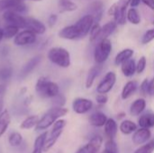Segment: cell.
Listing matches in <instances>:
<instances>
[{"instance_id": "6da1fadb", "label": "cell", "mask_w": 154, "mask_h": 153, "mask_svg": "<svg viewBox=\"0 0 154 153\" xmlns=\"http://www.w3.org/2000/svg\"><path fill=\"white\" fill-rule=\"evenodd\" d=\"M95 21L91 14H88L80 17L74 24L63 27L59 32V37L69 41H77L85 38L89 34L90 29Z\"/></svg>"}, {"instance_id": "7a4b0ae2", "label": "cell", "mask_w": 154, "mask_h": 153, "mask_svg": "<svg viewBox=\"0 0 154 153\" xmlns=\"http://www.w3.org/2000/svg\"><path fill=\"white\" fill-rule=\"evenodd\" d=\"M68 113L69 110L63 106H53L52 108L48 110L39 120L37 125L35 126L36 131H42L49 128L58 119L65 116Z\"/></svg>"}, {"instance_id": "3957f363", "label": "cell", "mask_w": 154, "mask_h": 153, "mask_svg": "<svg viewBox=\"0 0 154 153\" xmlns=\"http://www.w3.org/2000/svg\"><path fill=\"white\" fill-rule=\"evenodd\" d=\"M35 91L42 98H53L60 94V87L46 77H41L35 84Z\"/></svg>"}, {"instance_id": "277c9868", "label": "cell", "mask_w": 154, "mask_h": 153, "mask_svg": "<svg viewBox=\"0 0 154 153\" xmlns=\"http://www.w3.org/2000/svg\"><path fill=\"white\" fill-rule=\"evenodd\" d=\"M47 57L51 63L62 69H67L71 64V59L69 50L62 47L51 48L47 53Z\"/></svg>"}, {"instance_id": "5b68a950", "label": "cell", "mask_w": 154, "mask_h": 153, "mask_svg": "<svg viewBox=\"0 0 154 153\" xmlns=\"http://www.w3.org/2000/svg\"><path fill=\"white\" fill-rule=\"evenodd\" d=\"M112 42L107 39L101 40L96 44L95 50H94V60L96 64H104L109 58L111 52H112Z\"/></svg>"}, {"instance_id": "8992f818", "label": "cell", "mask_w": 154, "mask_h": 153, "mask_svg": "<svg viewBox=\"0 0 154 153\" xmlns=\"http://www.w3.org/2000/svg\"><path fill=\"white\" fill-rule=\"evenodd\" d=\"M67 122L63 119H58L54 124H53V127L49 134V136H47V139L45 141L44 146H43V151H49L57 142V140L60 138V136L61 135L65 126H66Z\"/></svg>"}, {"instance_id": "52a82bcc", "label": "cell", "mask_w": 154, "mask_h": 153, "mask_svg": "<svg viewBox=\"0 0 154 153\" xmlns=\"http://www.w3.org/2000/svg\"><path fill=\"white\" fill-rule=\"evenodd\" d=\"M116 83V74L114 71H108L97 87V92L99 94L109 93Z\"/></svg>"}, {"instance_id": "ba28073f", "label": "cell", "mask_w": 154, "mask_h": 153, "mask_svg": "<svg viewBox=\"0 0 154 153\" xmlns=\"http://www.w3.org/2000/svg\"><path fill=\"white\" fill-rule=\"evenodd\" d=\"M6 10L23 14L28 10V7L23 0H0V11Z\"/></svg>"}, {"instance_id": "9c48e42d", "label": "cell", "mask_w": 154, "mask_h": 153, "mask_svg": "<svg viewBox=\"0 0 154 153\" xmlns=\"http://www.w3.org/2000/svg\"><path fill=\"white\" fill-rule=\"evenodd\" d=\"M37 34L28 29L18 32L14 39V43L16 46H28L33 44L37 40Z\"/></svg>"}, {"instance_id": "30bf717a", "label": "cell", "mask_w": 154, "mask_h": 153, "mask_svg": "<svg viewBox=\"0 0 154 153\" xmlns=\"http://www.w3.org/2000/svg\"><path fill=\"white\" fill-rule=\"evenodd\" d=\"M3 19L7 24L15 25L22 29L25 28V16L21 15L17 12L6 10L3 14Z\"/></svg>"}, {"instance_id": "8fae6325", "label": "cell", "mask_w": 154, "mask_h": 153, "mask_svg": "<svg viewBox=\"0 0 154 153\" xmlns=\"http://www.w3.org/2000/svg\"><path fill=\"white\" fill-rule=\"evenodd\" d=\"M93 108V102L84 97H77L72 102V109L78 115H84Z\"/></svg>"}, {"instance_id": "7c38bea8", "label": "cell", "mask_w": 154, "mask_h": 153, "mask_svg": "<svg viewBox=\"0 0 154 153\" xmlns=\"http://www.w3.org/2000/svg\"><path fill=\"white\" fill-rule=\"evenodd\" d=\"M41 61H42V56L41 55H36V56L32 57L21 69L20 73H19V78L21 79L27 78L37 68V66L41 63Z\"/></svg>"}, {"instance_id": "4fadbf2b", "label": "cell", "mask_w": 154, "mask_h": 153, "mask_svg": "<svg viewBox=\"0 0 154 153\" xmlns=\"http://www.w3.org/2000/svg\"><path fill=\"white\" fill-rule=\"evenodd\" d=\"M28 29L36 34H44L46 32V25L41 22L40 20L32 17V16H26L25 17V28Z\"/></svg>"}, {"instance_id": "5bb4252c", "label": "cell", "mask_w": 154, "mask_h": 153, "mask_svg": "<svg viewBox=\"0 0 154 153\" xmlns=\"http://www.w3.org/2000/svg\"><path fill=\"white\" fill-rule=\"evenodd\" d=\"M102 142L103 139L101 136H94L88 144L79 149V151L76 153H97L102 145Z\"/></svg>"}, {"instance_id": "9a60e30c", "label": "cell", "mask_w": 154, "mask_h": 153, "mask_svg": "<svg viewBox=\"0 0 154 153\" xmlns=\"http://www.w3.org/2000/svg\"><path fill=\"white\" fill-rule=\"evenodd\" d=\"M103 69V65L102 64H96L95 66H93L88 72L87 78H86V81H85V87L86 88H91L92 86L95 83L96 78L99 76V74L101 73Z\"/></svg>"}, {"instance_id": "2e32d148", "label": "cell", "mask_w": 154, "mask_h": 153, "mask_svg": "<svg viewBox=\"0 0 154 153\" xmlns=\"http://www.w3.org/2000/svg\"><path fill=\"white\" fill-rule=\"evenodd\" d=\"M152 136V133L149 129L147 128H141L139 130H136L135 133L133 135V142L137 144H143L147 142Z\"/></svg>"}, {"instance_id": "e0dca14e", "label": "cell", "mask_w": 154, "mask_h": 153, "mask_svg": "<svg viewBox=\"0 0 154 153\" xmlns=\"http://www.w3.org/2000/svg\"><path fill=\"white\" fill-rule=\"evenodd\" d=\"M121 71L126 78H131L136 73V62L134 59H129L121 64Z\"/></svg>"}, {"instance_id": "ac0fdd59", "label": "cell", "mask_w": 154, "mask_h": 153, "mask_svg": "<svg viewBox=\"0 0 154 153\" xmlns=\"http://www.w3.org/2000/svg\"><path fill=\"white\" fill-rule=\"evenodd\" d=\"M89 9L91 11V14L94 17L95 23H99L101 21L103 14H104V4H103V2H101V1L93 2L90 5Z\"/></svg>"}, {"instance_id": "d6986e66", "label": "cell", "mask_w": 154, "mask_h": 153, "mask_svg": "<svg viewBox=\"0 0 154 153\" xmlns=\"http://www.w3.org/2000/svg\"><path fill=\"white\" fill-rule=\"evenodd\" d=\"M138 88V83L134 80H130L128 81L123 87L122 93H121V97L123 100H126L129 97H131L137 90Z\"/></svg>"}, {"instance_id": "ffe728a7", "label": "cell", "mask_w": 154, "mask_h": 153, "mask_svg": "<svg viewBox=\"0 0 154 153\" xmlns=\"http://www.w3.org/2000/svg\"><path fill=\"white\" fill-rule=\"evenodd\" d=\"M146 108V101L144 98H138L134 100L130 106V114L133 116L140 115Z\"/></svg>"}, {"instance_id": "44dd1931", "label": "cell", "mask_w": 154, "mask_h": 153, "mask_svg": "<svg viewBox=\"0 0 154 153\" xmlns=\"http://www.w3.org/2000/svg\"><path fill=\"white\" fill-rule=\"evenodd\" d=\"M107 116L102 112H95L89 116V123L95 127H102L107 121Z\"/></svg>"}, {"instance_id": "7402d4cb", "label": "cell", "mask_w": 154, "mask_h": 153, "mask_svg": "<svg viewBox=\"0 0 154 153\" xmlns=\"http://www.w3.org/2000/svg\"><path fill=\"white\" fill-rule=\"evenodd\" d=\"M104 126H105V133H106V135L108 138V140H114L115 137L116 136L117 130H118L116 122L114 119L109 118V119H107V121Z\"/></svg>"}, {"instance_id": "603a6c76", "label": "cell", "mask_w": 154, "mask_h": 153, "mask_svg": "<svg viewBox=\"0 0 154 153\" xmlns=\"http://www.w3.org/2000/svg\"><path fill=\"white\" fill-rule=\"evenodd\" d=\"M117 23L115 21H109L106 23H105L102 26V30H101V36H100V41L104 40V39H107L109 38L117 29Z\"/></svg>"}, {"instance_id": "cb8c5ba5", "label": "cell", "mask_w": 154, "mask_h": 153, "mask_svg": "<svg viewBox=\"0 0 154 153\" xmlns=\"http://www.w3.org/2000/svg\"><path fill=\"white\" fill-rule=\"evenodd\" d=\"M134 54V51L133 49H130V48H126V49H124L122 50L121 51H119L116 58H115V64L116 66H121V64L123 62H125V60L133 58Z\"/></svg>"}, {"instance_id": "d4e9b609", "label": "cell", "mask_w": 154, "mask_h": 153, "mask_svg": "<svg viewBox=\"0 0 154 153\" xmlns=\"http://www.w3.org/2000/svg\"><path fill=\"white\" fill-rule=\"evenodd\" d=\"M126 18L127 21L134 24V25H138L141 23L142 21V16L140 12L138 11L137 8L135 7H131L129 9H127V13H126Z\"/></svg>"}, {"instance_id": "484cf974", "label": "cell", "mask_w": 154, "mask_h": 153, "mask_svg": "<svg viewBox=\"0 0 154 153\" xmlns=\"http://www.w3.org/2000/svg\"><path fill=\"white\" fill-rule=\"evenodd\" d=\"M138 124L142 128H152L154 127V114L152 113H146L142 115L138 120Z\"/></svg>"}, {"instance_id": "4316f807", "label": "cell", "mask_w": 154, "mask_h": 153, "mask_svg": "<svg viewBox=\"0 0 154 153\" xmlns=\"http://www.w3.org/2000/svg\"><path fill=\"white\" fill-rule=\"evenodd\" d=\"M58 7L60 13L74 12L78 9V5L71 0H59Z\"/></svg>"}, {"instance_id": "83f0119b", "label": "cell", "mask_w": 154, "mask_h": 153, "mask_svg": "<svg viewBox=\"0 0 154 153\" xmlns=\"http://www.w3.org/2000/svg\"><path fill=\"white\" fill-rule=\"evenodd\" d=\"M11 123V115L8 110H4L0 114V137L6 132Z\"/></svg>"}, {"instance_id": "f1b7e54d", "label": "cell", "mask_w": 154, "mask_h": 153, "mask_svg": "<svg viewBox=\"0 0 154 153\" xmlns=\"http://www.w3.org/2000/svg\"><path fill=\"white\" fill-rule=\"evenodd\" d=\"M101 30H102V26L100 25V23H94V24L91 27L90 32H89V41L91 43L97 44L100 41Z\"/></svg>"}, {"instance_id": "f546056e", "label": "cell", "mask_w": 154, "mask_h": 153, "mask_svg": "<svg viewBox=\"0 0 154 153\" xmlns=\"http://www.w3.org/2000/svg\"><path fill=\"white\" fill-rule=\"evenodd\" d=\"M47 136H48V133L45 132L43 133H42L41 135H39L35 142H34V144H33V151L32 153H42V150H43V146H44V143H45V141L47 139Z\"/></svg>"}, {"instance_id": "4dcf8cb0", "label": "cell", "mask_w": 154, "mask_h": 153, "mask_svg": "<svg viewBox=\"0 0 154 153\" xmlns=\"http://www.w3.org/2000/svg\"><path fill=\"white\" fill-rule=\"evenodd\" d=\"M136 129H137V125L130 120H125L120 124V131L122 132V133L125 135L131 134L132 133L135 132Z\"/></svg>"}, {"instance_id": "1f68e13d", "label": "cell", "mask_w": 154, "mask_h": 153, "mask_svg": "<svg viewBox=\"0 0 154 153\" xmlns=\"http://www.w3.org/2000/svg\"><path fill=\"white\" fill-rule=\"evenodd\" d=\"M39 120L40 119L38 115H30L23 121V123L20 125V128L23 130H30L37 125Z\"/></svg>"}, {"instance_id": "d6a6232c", "label": "cell", "mask_w": 154, "mask_h": 153, "mask_svg": "<svg viewBox=\"0 0 154 153\" xmlns=\"http://www.w3.org/2000/svg\"><path fill=\"white\" fill-rule=\"evenodd\" d=\"M19 27L15 26V25H12V24H7L4 29H3V32H4V38L10 40L12 38H14L16 36V34L19 32Z\"/></svg>"}, {"instance_id": "836d02e7", "label": "cell", "mask_w": 154, "mask_h": 153, "mask_svg": "<svg viewBox=\"0 0 154 153\" xmlns=\"http://www.w3.org/2000/svg\"><path fill=\"white\" fill-rule=\"evenodd\" d=\"M13 76V69L10 66H5L0 69V81L2 83L7 82Z\"/></svg>"}, {"instance_id": "e575fe53", "label": "cell", "mask_w": 154, "mask_h": 153, "mask_svg": "<svg viewBox=\"0 0 154 153\" xmlns=\"http://www.w3.org/2000/svg\"><path fill=\"white\" fill-rule=\"evenodd\" d=\"M8 142L10 143L11 146L13 147H17L19 146L22 142H23V137L21 135V133H17V132H14L12 133L10 135H9V138H8Z\"/></svg>"}, {"instance_id": "d590c367", "label": "cell", "mask_w": 154, "mask_h": 153, "mask_svg": "<svg viewBox=\"0 0 154 153\" xmlns=\"http://www.w3.org/2000/svg\"><path fill=\"white\" fill-rule=\"evenodd\" d=\"M147 67V59L145 56H142L138 62L136 63V73L138 74H142L144 72V70L146 69Z\"/></svg>"}, {"instance_id": "8d00e7d4", "label": "cell", "mask_w": 154, "mask_h": 153, "mask_svg": "<svg viewBox=\"0 0 154 153\" xmlns=\"http://www.w3.org/2000/svg\"><path fill=\"white\" fill-rule=\"evenodd\" d=\"M154 40V28L147 30L142 37V43L148 44Z\"/></svg>"}, {"instance_id": "74e56055", "label": "cell", "mask_w": 154, "mask_h": 153, "mask_svg": "<svg viewBox=\"0 0 154 153\" xmlns=\"http://www.w3.org/2000/svg\"><path fill=\"white\" fill-rule=\"evenodd\" d=\"M154 151V140L140 147L134 153H152Z\"/></svg>"}, {"instance_id": "f35d334b", "label": "cell", "mask_w": 154, "mask_h": 153, "mask_svg": "<svg viewBox=\"0 0 154 153\" xmlns=\"http://www.w3.org/2000/svg\"><path fill=\"white\" fill-rule=\"evenodd\" d=\"M150 80L148 78H145L140 86V91L142 93V95H143L144 96H150Z\"/></svg>"}, {"instance_id": "ab89813d", "label": "cell", "mask_w": 154, "mask_h": 153, "mask_svg": "<svg viewBox=\"0 0 154 153\" xmlns=\"http://www.w3.org/2000/svg\"><path fill=\"white\" fill-rule=\"evenodd\" d=\"M52 99V104L54 106H63L66 103V98L63 95L59 94L56 96H54Z\"/></svg>"}, {"instance_id": "60d3db41", "label": "cell", "mask_w": 154, "mask_h": 153, "mask_svg": "<svg viewBox=\"0 0 154 153\" xmlns=\"http://www.w3.org/2000/svg\"><path fill=\"white\" fill-rule=\"evenodd\" d=\"M106 150L110 151L112 152L117 153V145L114 140H108L106 143Z\"/></svg>"}, {"instance_id": "b9f144b4", "label": "cell", "mask_w": 154, "mask_h": 153, "mask_svg": "<svg viewBox=\"0 0 154 153\" xmlns=\"http://www.w3.org/2000/svg\"><path fill=\"white\" fill-rule=\"evenodd\" d=\"M96 101L98 105H106L108 101V96L106 94H99L96 96Z\"/></svg>"}, {"instance_id": "7bdbcfd3", "label": "cell", "mask_w": 154, "mask_h": 153, "mask_svg": "<svg viewBox=\"0 0 154 153\" xmlns=\"http://www.w3.org/2000/svg\"><path fill=\"white\" fill-rule=\"evenodd\" d=\"M57 21H58V15L56 14H50V16L48 18V25H49V27L52 28L57 23Z\"/></svg>"}, {"instance_id": "ee69618b", "label": "cell", "mask_w": 154, "mask_h": 153, "mask_svg": "<svg viewBox=\"0 0 154 153\" xmlns=\"http://www.w3.org/2000/svg\"><path fill=\"white\" fill-rule=\"evenodd\" d=\"M130 2H131V0H118L116 4L120 8L127 9L128 6L130 5Z\"/></svg>"}, {"instance_id": "f6af8a7d", "label": "cell", "mask_w": 154, "mask_h": 153, "mask_svg": "<svg viewBox=\"0 0 154 153\" xmlns=\"http://www.w3.org/2000/svg\"><path fill=\"white\" fill-rule=\"evenodd\" d=\"M142 3L145 5L152 11H154V0H142Z\"/></svg>"}, {"instance_id": "bcb514c9", "label": "cell", "mask_w": 154, "mask_h": 153, "mask_svg": "<svg viewBox=\"0 0 154 153\" xmlns=\"http://www.w3.org/2000/svg\"><path fill=\"white\" fill-rule=\"evenodd\" d=\"M142 3V0H131L130 2V6L131 7H138L140 4Z\"/></svg>"}, {"instance_id": "7dc6e473", "label": "cell", "mask_w": 154, "mask_h": 153, "mask_svg": "<svg viewBox=\"0 0 154 153\" xmlns=\"http://www.w3.org/2000/svg\"><path fill=\"white\" fill-rule=\"evenodd\" d=\"M150 96H154V78L150 80Z\"/></svg>"}, {"instance_id": "c3c4849f", "label": "cell", "mask_w": 154, "mask_h": 153, "mask_svg": "<svg viewBox=\"0 0 154 153\" xmlns=\"http://www.w3.org/2000/svg\"><path fill=\"white\" fill-rule=\"evenodd\" d=\"M7 54H8V48L7 47H4L1 50V51H0V55L5 57V56H7Z\"/></svg>"}, {"instance_id": "681fc988", "label": "cell", "mask_w": 154, "mask_h": 153, "mask_svg": "<svg viewBox=\"0 0 154 153\" xmlns=\"http://www.w3.org/2000/svg\"><path fill=\"white\" fill-rule=\"evenodd\" d=\"M5 91V85L3 83H0V96L4 94Z\"/></svg>"}, {"instance_id": "f907efd6", "label": "cell", "mask_w": 154, "mask_h": 153, "mask_svg": "<svg viewBox=\"0 0 154 153\" xmlns=\"http://www.w3.org/2000/svg\"><path fill=\"white\" fill-rule=\"evenodd\" d=\"M4 111V99L2 96H0V114Z\"/></svg>"}, {"instance_id": "816d5d0a", "label": "cell", "mask_w": 154, "mask_h": 153, "mask_svg": "<svg viewBox=\"0 0 154 153\" xmlns=\"http://www.w3.org/2000/svg\"><path fill=\"white\" fill-rule=\"evenodd\" d=\"M3 38H4V32H3V29H1V28H0V42H1V41L3 40Z\"/></svg>"}, {"instance_id": "f5cc1de1", "label": "cell", "mask_w": 154, "mask_h": 153, "mask_svg": "<svg viewBox=\"0 0 154 153\" xmlns=\"http://www.w3.org/2000/svg\"><path fill=\"white\" fill-rule=\"evenodd\" d=\"M125 115V113H122V114H120L119 115H117V117H118V118H122V117H124Z\"/></svg>"}, {"instance_id": "db71d44e", "label": "cell", "mask_w": 154, "mask_h": 153, "mask_svg": "<svg viewBox=\"0 0 154 153\" xmlns=\"http://www.w3.org/2000/svg\"><path fill=\"white\" fill-rule=\"evenodd\" d=\"M102 153H115V152H112V151H107V150H106V149H105V151H103Z\"/></svg>"}, {"instance_id": "11a10c76", "label": "cell", "mask_w": 154, "mask_h": 153, "mask_svg": "<svg viewBox=\"0 0 154 153\" xmlns=\"http://www.w3.org/2000/svg\"><path fill=\"white\" fill-rule=\"evenodd\" d=\"M29 1H33V2H41L42 0H29Z\"/></svg>"}, {"instance_id": "9f6ffc18", "label": "cell", "mask_w": 154, "mask_h": 153, "mask_svg": "<svg viewBox=\"0 0 154 153\" xmlns=\"http://www.w3.org/2000/svg\"><path fill=\"white\" fill-rule=\"evenodd\" d=\"M153 23V24H154V19H153V23Z\"/></svg>"}, {"instance_id": "6f0895ef", "label": "cell", "mask_w": 154, "mask_h": 153, "mask_svg": "<svg viewBox=\"0 0 154 153\" xmlns=\"http://www.w3.org/2000/svg\"><path fill=\"white\" fill-rule=\"evenodd\" d=\"M23 1H25V0H23Z\"/></svg>"}]
</instances>
